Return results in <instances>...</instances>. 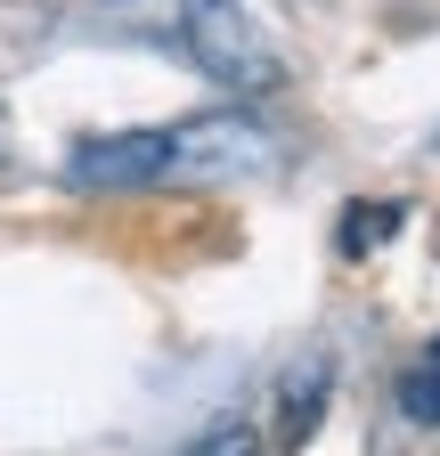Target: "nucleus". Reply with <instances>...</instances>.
<instances>
[{"label": "nucleus", "instance_id": "obj_1", "mask_svg": "<svg viewBox=\"0 0 440 456\" xmlns=\"http://www.w3.org/2000/svg\"><path fill=\"white\" fill-rule=\"evenodd\" d=\"M180 49L196 57V74H204V82L237 90V98L278 90V74H286L245 0H188V17H180Z\"/></svg>", "mask_w": 440, "mask_h": 456}, {"label": "nucleus", "instance_id": "obj_2", "mask_svg": "<svg viewBox=\"0 0 440 456\" xmlns=\"http://www.w3.org/2000/svg\"><path fill=\"white\" fill-rule=\"evenodd\" d=\"M74 180L82 188H155L172 180V131H106L74 147Z\"/></svg>", "mask_w": 440, "mask_h": 456}, {"label": "nucleus", "instance_id": "obj_3", "mask_svg": "<svg viewBox=\"0 0 440 456\" xmlns=\"http://www.w3.org/2000/svg\"><path fill=\"white\" fill-rule=\"evenodd\" d=\"M392 228H400V204H351L343 212V253H375Z\"/></svg>", "mask_w": 440, "mask_h": 456}, {"label": "nucleus", "instance_id": "obj_4", "mask_svg": "<svg viewBox=\"0 0 440 456\" xmlns=\"http://www.w3.org/2000/svg\"><path fill=\"white\" fill-rule=\"evenodd\" d=\"M400 416H408V424H440V367H416V375L400 383Z\"/></svg>", "mask_w": 440, "mask_h": 456}, {"label": "nucleus", "instance_id": "obj_5", "mask_svg": "<svg viewBox=\"0 0 440 456\" xmlns=\"http://www.w3.org/2000/svg\"><path fill=\"white\" fill-rule=\"evenodd\" d=\"M432 359H440V342H432Z\"/></svg>", "mask_w": 440, "mask_h": 456}]
</instances>
